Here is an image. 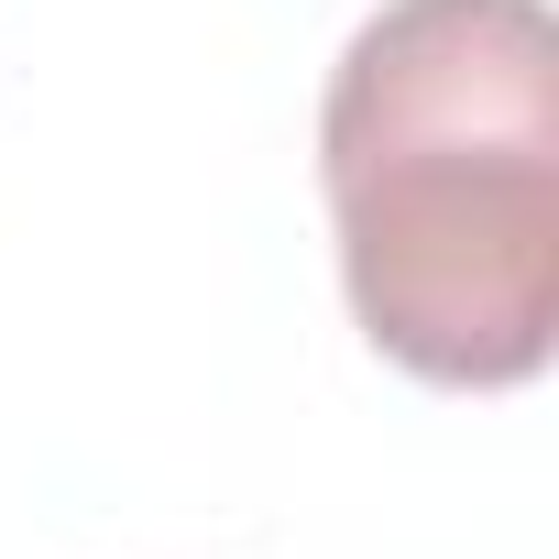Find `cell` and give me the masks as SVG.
<instances>
[{
    "instance_id": "obj_1",
    "label": "cell",
    "mask_w": 559,
    "mask_h": 559,
    "mask_svg": "<svg viewBox=\"0 0 559 559\" xmlns=\"http://www.w3.org/2000/svg\"><path fill=\"white\" fill-rule=\"evenodd\" d=\"M319 176L341 286L417 384H526L559 341V23L548 0H384L330 67Z\"/></svg>"
}]
</instances>
